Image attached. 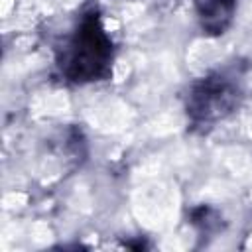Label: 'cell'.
Returning a JSON list of instances; mask_svg holds the SVG:
<instances>
[{
    "label": "cell",
    "instance_id": "3957f363",
    "mask_svg": "<svg viewBox=\"0 0 252 252\" xmlns=\"http://www.w3.org/2000/svg\"><path fill=\"white\" fill-rule=\"evenodd\" d=\"M236 0H199L197 12L201 28L209 35H220L230 26Z\"/></svg>",
    "mask_w": 252,
    "mask_h": 252
},
{
    "label": "cell",
    "instance_id": "7a4b0ae2",
    "mask_svg": "<svg viewBox=\"0 0 252 252\" xmlns=\"http://www.w3.org/2000/svg\"><path fill=\"white\" fill-rule=\"evenodd\" d=\"M238 100L236 85L222 75H209L195 83L187 96V114L195 122H211L232 112Z\"/></svg>",
    "mask_w": 252,
    "mask_h": 252
},
{
    "label": "cell",
    "instance_id": "6da1fadb",
    "mask_svg": "<svg viewBox=\"0 0 252 252\" xmlns=\"http://www.w3.org/2000/svg\"><path fill=\"white\" fill-rule=\"evenodd\" d=\"M63 73L75 83H91L104 79L112 65V41L106 35L98 14L83 16L75 30L67 55L63 59Z\"/></svg>",
    "mask_w": 252,
    "mask_h": 252
}]
</instances>
